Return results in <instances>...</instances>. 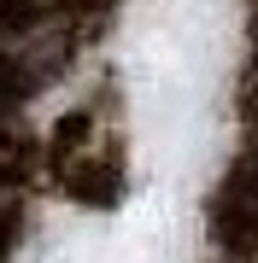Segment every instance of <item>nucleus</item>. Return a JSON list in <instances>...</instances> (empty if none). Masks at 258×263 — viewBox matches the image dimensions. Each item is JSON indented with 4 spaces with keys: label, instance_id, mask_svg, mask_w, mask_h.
I'll list each match as a JSON object with an SVG mask.
<instances>
[{
    "label": "nucleus",
    "instance_id": "1",
    "mask_svg": "<svg viewBox=\"0 0 258 263\" xmlns=\"http://www.w3.org/2000/svg\"><path fill=\"white\" fill-rule=\"evenodd\" d=\"M229 263H258V252H252V257H229Z\"/></svg>",
    "mask_w": 258,
    "mask_h": 263
}]
</instances>
